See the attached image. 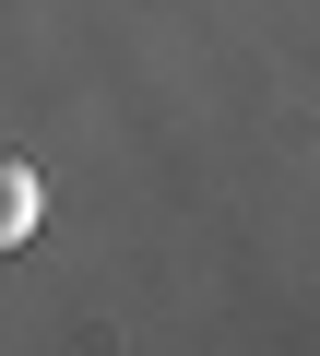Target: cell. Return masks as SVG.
Here are the masks:
<instances>
[{
	"label": "cell",
	"mask_w": 320,
	"mask_h": 356,
	"mask_svg": "<svg viewBox=\"0 0 320 356\" xmlns=\"http://www.w3.org/2000/svg\"><path fill=\"white\" fill-rule=\"evenodd\" d=\"M0 238H36V166H0Z\"/></svg>",
	"instance_id": "6da1fadb"
}]
</instances>
